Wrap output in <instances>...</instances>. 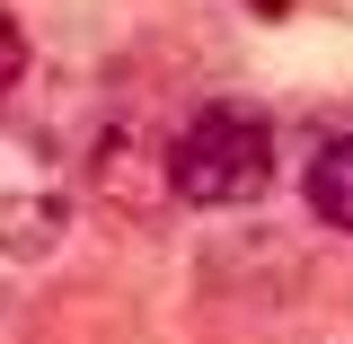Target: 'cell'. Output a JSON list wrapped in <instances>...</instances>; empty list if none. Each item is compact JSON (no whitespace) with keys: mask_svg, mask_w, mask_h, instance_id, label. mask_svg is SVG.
Here are the masks:
<instances>
[{"mask_svg":"<svg viewBox=\"0 0 353 344\" xmlns=\"http://www.w3.org/2000/svg\"><path fill=\"white\" fill-rule=\"evenodd\" d=\"M18 80H27V36H18V18L0 9V97H9Z\"/></svg>","mask_w":353,"mask_h":344,"instance_id":"5","label":"cell"},{"mask_svg":"<svg viewBox=\"0 0 353 344\" xmlns=\"http://www.w3.org/2000/svg\"><path fill=\"white\" fill-rule=\"evenodd\" d=\"M168 176H176V203L194 212H239L274 185V124L239 97H212L194 106L185 132L168 141Z\"/></svg>","mask_w":353,"mask_h":344,"instance_id":"1","label":"cell"},{"mask_svg":"<svg viewBox=\"0 0 353 344\" xmlns=\"http://www.w3.org/2000/svg\"><path fill=\"white\" fill-rule=\"evenodd\" d=\"M309 212L353 239V132L318 141V159H309Z\"/></svg>","mask_w":353,"mask_h":344,"instance_id":"4","label":"cell"},{"mask_svg":"<svg viewBox=\"0 0 353 344\" xmlns=\"http://www.w3.org/2000/svg\"><path fill=\"white\" fill-rule=\"evenodd\" d=\"M71 230V176L36 132L0 124V256H53Z\"/></svg>","mask_w":353,"mask_h":344,"instance_id":"2","label":"cell"},{"mask_svg":"<svg viewBox=\"0 0 353 344\" xmlns=\"http://www.w3.org/2000/svg\"><path fill=\"white\" fill-rule=\"evenodd\" d=\"M88 194L106 203L115 221H150L159 203H176V176H168V141L150 124H115L88 141Z\"/></svg>","mask_w":353,"mask_h":344,"instance_id":"3","label":"cell"},{"mask_svg":"<svg viewBox=\"0 0 353 344\" xmlns=\"http://www.w3.org/2000/svg\"><path fill=\"white\" fill-rule=\"evenodd\" d=\"M283 9H292V0H256V18H283Z\"/></svg>","mask_w":353,"mask_h":344,"instance_id":"6","label":"cell"}]
</instances>
